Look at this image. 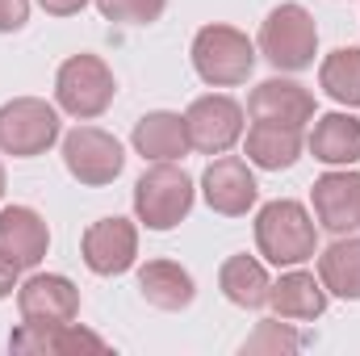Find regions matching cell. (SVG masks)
Returning a JSON list of instances; mask_svg holds the SVG:
<instances>
[{
	"label": "cell",
	"mask_w": 360,
	"mask_h": 356,
	"mask_svg": "<svg viewBox=\"0 0 360 356\" xmlns=\"http://www.w3.org/2000/svg\"><path fill=\"white\" fill-rule=\"evenodd\" d=\"M51 248V231L46 218L30 205H4L0 210V256L13 268H38L46 260Z\"/></svg>",
	"instance_id": "4fadbf2b"
},
{
	"label": "cell",
	"mask_w": 360,
	"mask_h": 356,
	"mask_svg": "<svg viewBox=\"0 0 360 356\" xmlns=\"http://www.w3.org/2000/svg\"><path fill=\"white\" fill-rule=\"evenodd\" d=\"M117 96V80L109 72V63L101 55H72L59 76H55V101L63 113L80 117V122H92L101 117Z\"/></svg>",
	"instance_id": "5b68a950"
},
{
	"label": "cell",
	"mask_w": 360,
	"mask_h": 356,
	"mask_svg": "<svg viewBox=\"0 0 360 356\" xmlns=\"http://www.w3.org/2000/svg\"><path fill=\"white\" fill-rule=\"evenodd\" d=\"M193 197H197L193 177L172 160H160L134 180V214L147 231H172L180 218H188Z\"/></svg>",
	"instance_id": "3957f363"
},
{
	"label": "cell",
	"mask_w": 360,
	"mask_h": 356,
	"mask_svg": "<svg viewBox=\"0 0 360 356\" xmlns=\"http://www.w3.org/2000/svg\"><path fill=\"white\" fill-rule=\"evenodd\" d=\"M256 248L276 268H297L319 252V227L302 201H269L256 214Z\"/></svg>",
	"instance_id": "6da1fadb"
},
{
	"label": "cell",
	"mask_w": 360,
	"mask_h": 356,
	"mask_svg": "<svg viewBox=\"0 0 360 356\" xmlns=\"http://www.w3.org/2000/svg\"><path fill=\"white\" fill-rule=\"evenodd\" d=\"M17 272H21V268H13L4 256H0V298H8V293L17 289Z\"/></svg>",
	"instance_id": "83f0119b"
},
{
	"label": "cell",
	"mask_w": 360,
	"mask_h": 356,
	"mask_svg": "<svg viewBox=\"0 0 360 356\" xmlns=\"http://www.w3.org/2000/svg\"><path fill=\"white\" fill-rule=\"evenodd\" d=\"M84 265L96 272V276H117L126 268H134V256H139V227L130 218H101L84 231Z\"/></svg>",
	"instance_id": "30bf717a"
},
{
	"label": "cell",
	"mask_w": 360,
	"mask_h": 356,
	"mask_svg": "<svg viewBox=\"0 0 360 356\" xmlns=\"http://www.w3.org/2000/svg\"><path fill=\"white\" fill-rule=\"evenodd\" d=\"M38 4H42L51 17H72V13H80L89 0H38Z\"/></svg>",
	"instance_id": "4316f807"
},
{
	"label": "cell",
	"mask_w": 360,
	"mask_h": 356,
	"mask_svg": "<svg viewBox=\"0 0 360 356\" xmlns=\"http://www.w3.org/2000/svg\"><path fill=\"white\" fill-rule=\"evenodd\" d=\"M310 201H314V218L323 231L331 235L360 231V172H348V168L323 172L310 189Z\"/></svg>",
	"instance_id": "8fae6325"
},
{
	"label": "cell",
	"mask_w": 360,
	"mask_h": 356,
	"mask_svg": "<svg viewBox=\"0 0 360 356\" xmlns=\"http://www.w3.org/2000/svg\"><path fill=\"white\" fill-rule=\"evenodd\" d=\"M63 164H68V172L80 184L101 189V184H113V180L122 177L126 151H122V143L109 130H101V126H76V130L63 134Z\"/></svg>",
	"instance_id": "52a82bcc"
},
{
	"label": "cell",
	"mask_w": 360,
	"mask_h": 356,
	"mask_svg": "<svg viewBox=\"0 0 360 356\" xmlns=\"http://www.w3.org/2000/svg\"><path fill=\"white\" fill-rule=\"evenodd\" d=\"M310 151L327 168H348L360 160V117L352 113H323L310 130Z\"/></svg>",
	"instance_id": "e0dca14e"
},
{
	"label": "cell",
	"mask_w": 360,
	"mask_h": 356,
	"mask_svg": "<svg viewBox=\"0 0 360 356\" xmlns=\"http://www.w3.org/2000/svg\"><path fill=\"white\" fill-rule=\"evenodd\" d=\"M319 84L327 89L331 101L340 105H360V46H340L323 59L319 68Z\"/></svg>",
	"instance_id": "603a6c76"
},
{
	"label": "cell",
	"mask_w": 360,
	"mask_h": 356,
	"mask_svg": "<svg viewBox=\"0 0 360 356\" xmlns=\"http://www.w3.org/2000/svg\"><path fill=\"white\" fill-rule=\"evenodd\" d=\"M248 113L256 122H276V126H306L314 122V92L302 89L297 80H285V76H272L264 84H256L248 96Z\"/></svg>",
	"instance_id": "5bb4252c"
},
{
	"label": "cell",
	"mask_w": 360,
	"mask_h": 356,
	"mask_svg": "<svg viewBox=\"0 0 360 356\" xmlns=\"http://www.w3.org/2000/svg\"><path fill=\"white\" fill-rule=\"evenodd\" d=\"M218 289L226 293V302H235V306H243V310H260V306H269V272L260 260H252V256H231L222 272H218Z\"/></svg>",
	"instance_id": "7402d4cb"
},
{
	"label": "cell",
	"mask_w": 360,
	"mask_h": 356,
	"mask_svg": "<svg viewBox=\"0 0 360 356\" xmlns=\"http://www.w3.org/2000/svg\"><path fill=\"white\" fill-rule=\"evenodd\" d=\"M139 293L155 310H184L197 298V281L176 260H151V265L139 268Z\"/></svg>",
	"instance_id": "ac0fdd59"
},
{
	"label": "cell",
	"mask_w": 360,
	"mask_h": 356,
	"mask_svg": "<svg viewBox=\"0 0 360 356\" xmlns=\"http://www.w3.org/2000/svg\"><path fill=\"white\" fill-rule=\"evenodd\" d=\"M30 21V0H0V34H17Z\"/></svg>",
	"instance_id": "484cf974"
},
{
	"label": "cell",
	"mask_w": 360,
	"mask_h": 356,
	"mask_svg": "<svg viewBox=\"0 0 360 356\" xmlns=\"http://www.w3.org/2000/svg\"><path fill=\"white\" fill-rule=\"evenodd\" d=\"M59 109L46 105L42 96H17L8 105H0V151L30 160L42 155L59 143Z\"/></svg>",
	"instance_id": "8992f818"
},
{
	"label": "cell",
	"mask_w": 360,
	"mask_h": 356,
	"mask_svg": "<svg viewBox=\"0 0 360 356\" xmlns=\"http://www.w3.org/2000/svg\"><path fill=\"white\" fill-rule=\"evenodd\" d=\"M248 160L264 172H281V168H293L302 160V130L297 126H276V122H256L248 130V143H243Z\"/></svg>",
	"instance_id": "d6986e66"
},
{
	"label": "cell",
	"mask_w": 360,
	"mask_h": 356,
	"mask_svg": "<svg viewBox=\"0 0 360 356\" xmlns=\"http://www.w3.org/2000/svg\"><path fill=\"white\" fill-rule=\"evenodd\" d=\"M184 130H188V147L201 155H226L239 139H243V105L235 96L210 92L197 96L184 113Z\"/></svg>",
	"instance_id": "ba28073f"
},
{
	"label": "cell",
	"mask_w": 360,
	"mask_h": 356,
	"mask_svg": "<svg viewBox=\"0 0 360 356\" xmlns=\"http://www.w3.org/2000/svg\"><path fill=\"white\" fill-rule=\"evenodd\" d=\"M105 21H122V25H151L164 17L168 0H96Z\"/></svg>",
	"instance_id": "cb8c5ba5"
},
{
	"label": "cell",
	"mask_w": 360,
	"mask_h": 356,
	"mask_svg": "<svg viewBox=\"0 0 360 356\" xmlns=\"http://www.w3.org/2000/svg\"><path fill=\"white\" fill-rule=\"evenodd\" d=\"M260 55L276 72H306L319 55V25L302 4H276L260 25Z\"/></svg>",
	"instance_id": "7a4b0ae2"
},
{
	"label": "cell",
	"mask_w": 360,
	"mask_h": 356,
	"mask_svg": "<svg viewBox=\"0 0 360 356\" xmlns=\"http://www.w3.org/2000/svg\"><path fill=\"white\" fill-rule=\"evenodd\" d=\"M319 281L327 293L344 302H360V239L335 235V243L319 256Z\"/></svg>",
	"instance_id": "44dd1931"
},
{
	"label": "cell",
	"mask_w": 360,
	"mask_h": 356,
	"mask_svg": "<svg viewBox=\"0 0 360 356\" xmlns=\"http://www.w3.org/2000/svg\"><path fill=\"white\" fill-rule=\"evenodd\" d=\"M8 348L13 352H38V356H63V352H80V348L105 352V340L84 331V327H76V323H68V327H30V323H21L8 336Z\"/></svg>",
	"instance_id": "ffe728a7"
},
{
	"label": "cell",
	"mask_w": 360,
	"mask_h": 356,
	"mask_svg": "<svg viewBox=\"0 0 360 356\" xmlns=\"http://www.w3.org/2000/svg\"><path fill=\"white\" fill-rule=\"evenodd\" d=\"M302 344H306L302 336H293V331H285L281 323L264 319V323L256 327V336L243 344V352H293V348H302Z\"/></svg>",
	"instance_id": "d4e9b609"
},
{
	"label": "cell",
	"mask_w": 360,
	"mask_h": 356,
	"mask_svg": "<svg viewBox=\"0 0 360 356\" xmlns=\"http://www.w3.org/2000/svg\"><path fill=\"white\" fill-rule=\"evenodd\" d=\"M0 197H4V168H0Z\"/></svg>",
	"instance_id": "f1b7e54d"
},
{
	"label": "cell",
	"mask_w": 360,
	"mask_h": 356,
	"mask_svg": "<svg viewBox=\"0 0 360 356\" xmlns=\"http://www.w3.org/2000/svg\"><path fill=\"white\" fill-rule=\"evenodd\" d=\"M17 310L30 327H68L80 314V289L63 272H34L17 289Z\"/></svg>",
	"instance_id": "9c48e42d"
},
{
	"label": "cell",
	"mask_w": 360,
	"mask_h": 356,
	"mask_svg": "<svg viewBox=\"0 0 360 356\" xmlns=\"http://www.w3.org/2000/svg\"><path fill=\"white\" fill-rule=\"evenodd\" d=\"M193 68L214 89H235L256 68V46L235 25H201L193 38Z\"/></svg>",
	"instance_id": "277c9868"
},
{
	"label": "cell",
	"mask_w": 360,
	"mask_h": 356,
	"mask_svg": "<svg viewBox=\"0 0 360 356\" xmlns=\"http://www.w3.org/2000/svg\"><path fill=\"white\" fill-rule=\"evenodd\" d=\"M134 151L143 160H172L188 155V130H184V117L172 109H155V113H143L134 122Z\"/></svg>",
	"instance_id": "9a60e30c"
},
{
	"label": "cell",
	"mask_w": 360,
	"mask_h": 356,
	"mask_svg": "<svg viewBox=\"0 0 360 356\" xmlns=\"http://www.w3.org/2000/svg\"><path fill=\"white\" fill-rule=\"evenodd\" d=\"M269 306L281 319H297V323H314L327 310V289L323 281H314V272H285L281 281H272L269 289Z\"/></svg>",
	"instance_id": "2e32d148"
},
{
	"label": "cell",
	"mask_w": 360,
	"mask_h": 356,
	"mask_svg": "<svg viewBox=\"0 0 360 356\" xmlns=\"http://www.w3.org/2000/svg\"><path fill=\"white\" fill-rule=\"evenodd\" d=\"M201 193H205V201H210L214 214L239 218V214H248V210L256 205L260 184H256L252 168H248L239 155H218V160L201 172Z\"/></svg>",
	"instance_id": "7c38bea8"
}]
</instances>
